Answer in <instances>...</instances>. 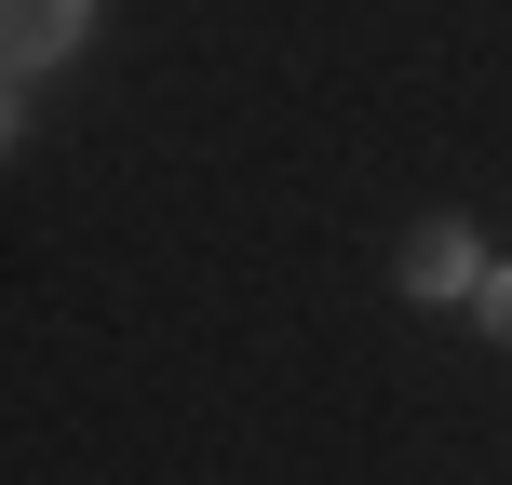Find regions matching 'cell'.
I'll list each match as a JSON object with an SVG mask.
<instances>
[{
	"mask_svg": "<svg viewBox=\"0 0 512 485\" xmlns=\"http://www.w3.org/2000/svg\"><path fill=\"white\" fill-rule=\"evenodd\" d=\"M391 270H405V297L418 310H459V297H486V230H472V216H432V230H405V256H391Z\"/></svg>",
	"mask_w": 512,
	"mask_h": 485,
	"instance_id": "1",
	"label": "cell"
},
{
	"mask_svg": "<svg viewBox=\"0 0 512 485\" xmlns=\"http://www.w3.org/2000/svg\"><path fill=\"white\" fill-rule=\"evenodd\" d=\"M95 41V0H0V81H41Z\"/></svg>",
	"mask_w": 512,
	"mask_h": 485,
	"instance_id": "2",
	"label": "cell"
},
{
	"mask_svg": "<svg viewBox=\"0 0 512 485\" xmlns=\"http://www.w3.org/2000/svg\"><path fill=\"white\" fill-rule=\"evenodd\" d=\"M472 310H486V337H499V351H512V256H499V270H486V297H472Z\"/></svg>",
	"mask_w": 512,
	"mask_h": 485,
	"instance_id": "3",
	"label": "cell"
},
{
	"mask_svg": "<svg viewBox=\"0 0 512 485\" xmlns=\"http://www.w3.org/2000/svg\"><path fill=\"white\" fill-rule=\"evenodd\" d=\"M14 135H27V81H0V149H14Z\"/></svg>",
	"mask_w": 512,
	"mask_h": 485,
	"instance_id": "4",
	"label": "cell"
}]
</instances>
